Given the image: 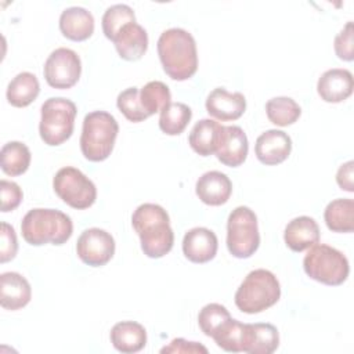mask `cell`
Segmentation results:
<instances>
[{
	"instance_id": "cell-1",
	"label": "cell",
	"mask_w": 354,
	"mask_h": 354,
	"mask_svg": "<svg viewBox=\"0 0 354 354\" xmlns=\"http://www.w3.org/2000/svg\"><path fill=\"white\" fill-rule=\"evenodd\" d=\"M131 224L141 241V249L151 259L167 254L174 243V232L170 227L167 212L156 203L140 205L133 216Z\"/></svg>"
},
{
	"instance_id": "cell-2",
	"label": "cell",
	"mask_w": 354,
	"mask_h": 354,
	"mask_svg": "<svg viewBox=\"0 0 354 354\" xmlns=\"http://www.w3.org/2000/svg\"><path fill=\"white\" fill-rule=\"evenodd\" d=\"M158 55L163 71L177 82L192 77L198 69V51L194 36L181 28H170L158 39Z\"/></svg>"
},
{
	"instance_id": "cell-3",
	"label": "cell",
	"mask_w": 354,
	"mask_h": 354,
	"mask_svg": "<svg viewBox=\"0 0 354 354\" xmlns=\"http://www.w3.org/2000/svg\"><path fill=\"white\" fill-rule=\"evenodd\" d=\"M21 232L24 239L33 246L64 245L72 236L73 224L71 217L61 210L36 207L24 216Z\"/></svg>"
},
{
	"instance_id": "cell-4",
	"label": "cell",
	"mask_w": 354,
	"mask_h": 354,
	"mask_svg": "<svg viewBox=\"0 0 354 354\" xmlns=\"http://www.w3.org/2000/svg\"><path fill=\"white\" fill-rule=\"evenodd\" d=\"M119 124L113 115L105 111H93L83 119L80 151L90 162L105 160L115 145Z\"/></svg>"
},
{
	"instance_id": "cell-5",
	"label": "cell",
	"mask_w": 354,
	"mask_h": 354,
	"mask_svg": "<svg viewBox=\"0 0 354 354\" xmlns=\"http://www.w3.org/2000/svg\"><path fill=\"white\" fill-rule=\"evenodd\" d=\"M281 297V285L277 277L266 270L250 271L235 292V306L246 314H257L272 307Z\"/></svg>"
},
{
	"instance_id": "cell-6",
	"label": "cell",
	"mask_w": 354,
	"mask_h": 354,
	"mask_svg": "<svg viewBox=\"0 0 354 354\" xmlns=\"http://www.w3.org/2000/svg\"><path fill=\"white\" fill-rule=\"evenodd\" d=\"M304 272L314 281L329 286L342 285L350 272L347 257L337 249L315 243L303 259Z\"/></svg>"
},
{
	"instance_id": "cell-7",
	"label": "cell",
	"mask_w": 354,
	"mask_h": 354,
	"mask_svg": "<svg viewBox=\"0 0 354 354\" xmlns=\"http://www.w3.org/2000/svg\"><path fill=\"white\" fill-rule=\"evenodd\" d=\"M77 109L73 101L64 97L47 98L41 105L39 133L44 144L61 145L73 133Z\"/></svg>"
},
{
	"instance_id": "cell-8",
	"label": "cell",
	"mask_w": 354,
	"mask_h": 354,
	"mask_svg": "<svg viewBox=\"0 0 354 354\" xmlns=\"http://www.w3.org/2000/svg\"><path fill=\"white\" fill-rule=\"evenodd\" d=\"M257 216L248 206L235 207L227 220V248L236 259H248L259 249Z\"/></svg>"
},
{
	"instance_id": "cell-9",
	"label": "cell",
	"mask_w": 354,
	"mask_h": 354,
	"mask_svg": "<svg viewBox=\"0 0 354 354\" xmlns=\"http://www.w3.org/2000/svg\"><path fill=\"white\" fill-rule=\"evenodd\" d=\"M53 188L68 206L77 210L93 206L97 199L94 183L84 173L72 166H65L55 173Z\"/></svg>"
},
{
	"instance_id": "cell-10",
	"label": "cell",
	"mask_w": 354,
	"mask_h": 354,
	"mask_svg": "<svg viewBox=\"0 0 354 354\" xmlns=\"http://www.w3.org/2000/svg\"><path fill=\"white\" fill-rule=\"evenodd\" d=\"M43 73L48 86L61 90L71 88L77 83L82 73L80 58L71 48H55L46 59Z\"/></svg>"
},
{
	"instance_id": "cell-11",
	"label": "cell",
	"mask_w": 354,
	"mask_h": 354,
	"mask_svg": "<svg viewBox=\"0 0 354 354\" xmlns=\"http://www.w3.org/2000/svg\"><path fill=\"white\" fill-rule=\"evenodd\" d=\"M77 257L87 266H105L115 254L113 236L101 228L84 230L76 242Z\"/></svg>"
},
{
	"instance_id": "cell-12",
	"label": "cell",
	"mask_w": 354,
	"mask_h": 354,
	"mask_svg": "<svg viewBox=\"0 0 354 354\" xmlns=\"http://www.w3.org/2000/svg\"><path fill=\"white\" fill-rule=\"evenodd\" d=\"M249 151L245 131L239 126H220L214 155L225 166H241Z\"/></svg>"
},
{
	"instance_id": "cell-13",
	"label": "cell",
	"mask_w": 354,
	"mask_h": 354,
	"mask_svg": "<svg viewBox=\"0 0 354 354\" xmlns=\"http://www.w3.org/2000/svg\"><path fill=\"white\" fill-rule=\"evenodd\" d=\"M292 151L290 137L277 129L261 133L254 145V153L259 162L267 166H275L288 159Z\"/></svg>"
},
{
	"instance_id": "cell-14",
	"label": "cell",
	"mask_w": 354,
	"mask_h": 354,
	"mask_svg": "<svg viewBox=\"0 0 354 354\" xmlns=\"http://www.w3.org/2000/svg\"><path fill=\"white\" fill-rule=\"evenodd\" d=\"M246 109L245 95L239 91L228 93L224 87H217L206 98L207 113L221 122L239 119Z\"/></svg>"
},
{
	"instance_id": "cell-15",
	"label": "cell",
	"mask_w": 354,
	"mask_h": 354,
	"mask_svg": "<svg viewBox=\"0 0 354 354\" xmlns=\"http://www.w3.org/2000/svg\"><path fill=\"white\" fill-rule=\"evenodd\" d=\"M218 248L216 234L205 227H195L183 238V253L192 263H207L214 259Z\"/></svg>"
},
{
	"instance_id": "cell-16",
	"label": "cell",
	"mask_w": 354,
	"mask_h": 354,
	"mask_svg": "<svg viewBox=\"0 0 354 354\" xmlns=\"http://www.w3.org/2000/svg\"><path fill=\"white\" fill-rule=\"evenodd\" d=\"M354 79L348 69L333 68L325 71L317 82V91L325 102L337 104L353 94Z\"/></svg>"
},
{
	"instance_id": "cell-17",
	"label": "cell",
	"mask_w": 354,
	"mask_h": 354,
	"mask_svg": "<svg viewBox=\"0 0 354 354\" xmlns=\"http://www.w3.org/2000/svg\"><path fill=\"white\" fill-rule=\"evenodd\" d=\"M198 198L209 206L224 205L232 192V183L227 174L212 170L203 173L195 185Z\"/></svg>"
},
{
	"instance_id": "cell-18",
	"label": "cell",
	"mask_w": 354,
	"mask_h": 354,
	"mask_svg": "<svg viewBox=\"0 0 354 354\" xmlns=\"http://www.w3.org/2000/svg\"><path fill=\"white\" fill-rule=\"evenodd\" d=\"M32 297V288L19 272L8 271L0 275V304L4 310H19Z\"/></svg>"
},
{
	"instance_id": "cell-19",
	"label": "cell",
	"mask_w": 354,
	"mask_h": 354,
	"mask_svg": "<svg viewBox=\"0 0 354 354\" xmlns=\"http://www.w3.org/2000/svg\"><path fill=\"white\" fill-rule=\"evenodd\" d=\"M112 41L122 59L137 61L148 48V33L137 22H130L120 28Z\"/></svg>"
},
{
	"instance_id": "cell-20",
	"label": "cell",
	"mask_w": 354,
	"mask_h": 354,
	"mask_svg": "<svg viewBox=\"0 0 354 354\" xmlns=\"http://www.w3.org/2000/svg\"><path fill=\"white\" fill-rule=\"evenodd\" d=\"M283 239L290 250L303 252L319 242V227L313 217L299 216L286 224Z\"/></svg>"
},
{
	"instance_id": "cell-21",
	"label": "cell",
	"mask_w": 354,
	"mask_h": 354,
	"mask_svg": "<svg viewBox=\"0 0 354 354\" xmlns=\"http://www.w3.org/2000/svg\"><path fill=\"white\" fill-rule=\"evenodd\" d=\"M59 30L69 40H87L94 32V17L83 7L65 8L59 17Z\"/></svg>"
},
{
	"instance_id": "cell-22",
	"label": "cell",
	"mask_w": 354,
	"mask_h": 354,
	"mask_svg": "<svg viewBox=\"0 0 354 354\" xmlns=\"http://www.w3.org/2000/svg\"><path fill=\"white\" fill-rule=\"evenodd\" d=\"M111 343L120 353H138L147 344V330L136 321H120L111 329Z\"/></svg>"
},
{
	"instance_id": "cell-23",
	"label": "cell",
	"mask_w": 354,
	"mask_h": 354,
	"mask_svg": "<svg viewBox=\"0 0 354 354\" xmlns=\"http://www.w3.org/2000/svg\"><path fill=\"white\" fill-rule=\"evenodd\" d=\"M279 346L278 329L271 324H248V337L245 353L271 354Z\"/></svg>"
},
{
	"instance_id": "cell-24",
	"label": "cell",
	"mask_w": 354,
	"mask_h": 354,
	"mask_svg": "<svg viewBox=\"0 0 354 354\" xmlns=\"http://www.w3.org/2000/svg\"><path fill=\"white\" fill-rule=\"evenodd\" d=\"M40 93L37 77L30 72L18 73L7 86V101L15 108L30 105Z\"/></svg>"
},
{
	"instance_id": "cell-25",
	"label": "cell",
	"mask_w": 354,
	"mask_h": 354,
	"mask_svg": "<svg viewBox=\"0 0 354 354\" xmlns=\"http://www.w3.org/2000/svg\"><path fill=\"white\" fill-rule=\"evenodd\" d=\"M248 337V324H242L232 317L224 321L212 335L216 344L228 353H245Z\"/></svg>"
},
{
	"instance_id": "cell-26",
	"label": "cell",
	"mask_w": 354,
	"mask_h": 354,
	"mask_svg": "<svg viewBox=\"0 0 354 354\" xmlns=\"http://www.w3.org/2000/svg\"><path fill=\"white\" fill-rule=\"evenodd\" d=\"M326 227L333 232L354 231V201L350 198H337L329 202L324 212Z\"/></svg>"
},
{
	"instance_id": "cell-27",
	"label": "cell",
	"mask_w": 354,
	"mask_h": 354,
	"mask_svg": "<svg viewBox=\"0 0 354 354\" xmlns=\"http://www.w3.org/2000/svg\"><path fill=\"white\" fill-rule=\"evenodd\" d=\"M220 126L221 124L213 119H201L196 122L188 137L191 148L201 156L213 155L216 151Z\"/></svg>"
},
{
	"instance_id": "cell-28",
	"label": "cell",
	"mask_w": 354,
	"mask_h": 354,
	"mask_svg": "<svg viewBox=\"0 0 354 354\" xmlns=\"http://www.w3.org/2000/svg\"><path fill=\"white\" fill-rule=\"evenodd\" d=\"M30 151L21 141H10L1 147L0 166L1 170L11 177L24 174L30 165Z\"/></svg>"
},
{
	"instance_id": "cell-29",
	"label": "cell",
	"mask_w": 354,
	"mask_h": 354,
	"mask_svg": "<svg viewBox=\"0 0 354 354\" xmlns=\"http://www.w3.org/2000/svg\"><path fill=\"white\" fill-rule=\"evenodd\" d=\"M192 118L191 108L184 102H170L160 111L159 129L167 136L181 134Z\"/></svg>"
},
{
	"instance_id": "cell-30",
	"label": "cell",
	"mask_w": 354,
	"mask_h": 354,
	"mask_svg": "<svg viewBox=\"0 0 354 354\" xmlns=\"http://www.w3.org/2000/svg\"><path fill=\"white\" fill-rule=\"evenodd\" d=\"M266 113L271 123L285 127L300 118L301 108L290 97H274L267 101Z\"/></svg>"
},
{
	"instance_id": "cell-31",
	"label": "cell",
	"mask_w": 354,
	"mask_h": 354,
	"mask_svg": "<svg viewBox=\"0 0 354 354\" xmlns=\"http://www.w3.org/2000/svg\"><path fill=\"white\" fill-rule=\"evenodd\" d=\"M170 88L159 80L148 82L141 90H140V101L144 108V111L148 113V116L160 112L165 106H167L171 101Z\"/></svg>"
},
{
	"instance_id": "cell-32",
	"label": "cell",
	"mask_w": 354,
	"mask_h": 354,
	"mask_svg": "<svg viewBox=\"0 0 354 354\" xmlns=\"http://www.w3.org/2000/svg\"><path fill=\"white\" fill-rule=\"evenodd\" d=\"M102 32L106 39L113 40L115 35L130 22H136L134 11L127 4H113L102 15Z\"/></svg>"
},
{
	"instance_id": "cell-33",
	"label": "cell",
	"mask_w": 354,
	"mask_h": 354,
	"mask_svg": "<svg viewBox=\"0 0 354 354\" xmlns=\"http://www.w3.org/2000/svg\"><path fill=\"white\" fill-rule=\"evenodd\" d=\"M116 105L124 118L133 123H138L149 118L141 105L140 90L137 87H129L120 91L116 98Z\"/></svg>"
},
{
	"instance_id": "cell-34",
	"label": "cell",
	"mask_w": 354,
	"mask_h": 354,
	"mask_svg": "<svg viewBox=\"0 0 354 354\" xmlns=\"http://www.w3.org/2000/svg\"><path fill=\"white\" fill-rule=\"evenodd\" d=\"M228 318H231L230 311L218 303H209L202 307V310L198 314V324L201 330L212 337L213 332Z\"/></svg>"
},
{
	"instance_id": "cell-35",
	"label": "cell",
	"mask_w": 354,
	"mask_h": 354,
	"mask_svg": "<svg viewBox=\"0 0 354 354\" xmlns=\"http://www.w3.org/2000/svg\"><path fill=\"white\" fill-rule=\"evenodd\" d=\"M353 22L348 21L344 28L336 35L333 47L336 55L343 61H353L354 59V44H353Z\"/></svg>"
},
{
	"instance_id": "cell-36",
	"label": "cell",
	"mask_w": 354,
	"mask_h": 354,
	"mask_svg": "<svg viewBox=\"0 0 354 354\" xmlns=\"http://www.w3.org/2000/svg\"><path fill=\"white\" fill-rule=\"evenodd\" d=\"M18 250V241L17 234L12 225L3 221L1 231H0V261L7 263L12 260Z\"/></svg>"
},
{
	"instance_id": "cell-37",
	"label": "cell",
	"mask_w": 354,
	"mask_h": 354,
	"mask_svg": "<svg viewBox=\"0 0 354 354\" xmlns=\"http://www.w3.org/2000/svg\"><path fill=\"white\" fill-rule=\"evenodd\" d=\"M0 195H1V212L7 213L17 209L24 198L22 189L14 181L1 180L0 181Z\"/></svg>"
},
{
	"instance_id": "cell-38",
	"label": "cell",
	"mask_w": 354,
	"mask_h": 354,
	"mask_svg": "<svg viewBox=\"0 0 354 354\" xmlns=\"http://www.w3.org/2000/svg\"><path fill=\"white\" fill-rule=\"evenodd\" d=\"M160 353H177V354H196V353H202V354H207V348L196 342H188L183 337H177L173 339L170 342L169 346H165L163 348H160Z\"/></svg>"
},
{
	"instance_id": "cell-39",
	"label": "cell",
	"mask_w": 354,
	"mask_h": 354,
	"mask_svg": "<svg viewBox=\"0 0 354 354\" xmlns=\"http://www.w3.org/2000/svg\"><path fill=\"white\" fill-rule=\"evenodd\" d=\"M353 170H354V162L348 160L346 163H343L337 173H336V183L337 185L347 191V192H353L354 191V180H353Z\"/></svg>"
}]
</instances>
